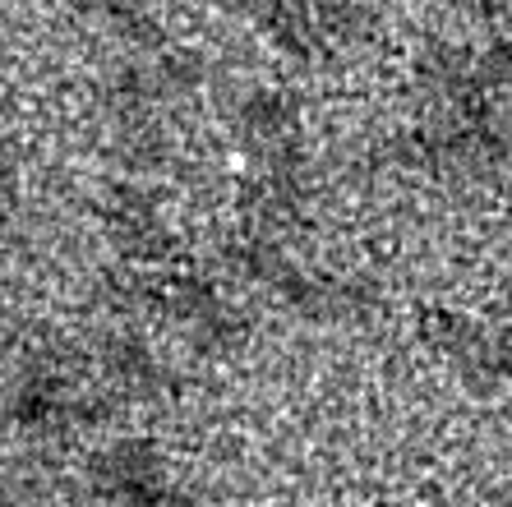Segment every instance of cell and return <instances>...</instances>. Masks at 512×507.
Instances as JSON below:
<instances>
[{"label": "cell", "instance_id": "cell-3", "mask_svg": "<svg viewBox=\"0 0 512 507\" xmlns=\"http://www.w3.org/2000/svg\"><path fill=\"white\" fill-rule=\"evenodd\" d=\"M116 157H120L125 171L148 176V171H157V166L171 157V143H167V134L153 125V116L148 120H120L116 125Z\"/></svg>", "mask_w": 512, "mask_h": 507}, {"label": "cell", "instance_id": "cell-1", "mask_svg": "<svg viewBox=\"0 0 512 507\" xmlns=\"http://www.w3.org/2000/svg\"><path fill=\"white\" fill-rule=\"evenodd\" d=\"M102 222H107V236L116 240V249L134 263H153L171 249V231L162 222V213H157V199L134 180L107 189Z\"/></svg>", "mask_w": 512, "mask_h": 507}, {"label": "cell", "instance_id": "cell-4", "mask_svg": "<svg viewBox=\"0 0 512 507\" xmlns=\"http://www.w3.org/2000/svg\"><path fill=\"white\" fill-rule=\"evenodd\" d=\"M14 166H19V157H14V143L0 134V194L14 185Z\"/></svg>", "mask_w": 512, "mask_h": 507}, {"label": "cell", "instance_id": "cell-2", "mask_svg": "<svg viewBox=\"0 0 512 507\" xmlns=\"http://www.w3.org/2000/svg\"><path fill=\"white\" fill-rule=\"evenodd\" d=\"M240 134H245V143H250L263 162L305 153L300 148V111L286 93H254L240 107Z\"/></svg>", "mask_w": 512, "mask_h": 507}]
</instances>
